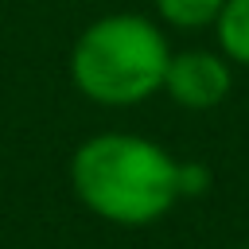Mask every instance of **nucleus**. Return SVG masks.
<instances>
[{
	"label": "nucleus",
	"mask_w": 249,
	"mask_h": 249,
	"mask_svg": "<svg viewBox=\"0 0 249 249\" xmlns=\"http://www.w3.org/2000/svg\"><path fill=\"white\" fill-rule=\"evenodd\" d=\"M156 16L179 31H198V27H214L218 12L226 0H152Z\"/></svg>",
	"instance_id": "5"
},
{
	"label": "nucleus",
	"mask_w": 249,
	"mask_h": 249,
	"mask_svg": "<svg viewBox=\"0 0 249 249\" xmlns=\"http://www.w3.org/2000/svg\"><path fill=\"white\" fill-rule=\"evenodd\" d=\"M163 89L175 105L191 109V113H206L218 109L230 89H233V70L226 54L214 51H179L167 58L163 70Z\"/></svg>",
	"instance_id": "3"
},
{
	"label": "nucleus",
	"mask_w": 249,
	"mask_h": 249,
	"mask_svg": "<svg viewBox=\"0 0 249 249\" xmlns=\"http://www.w3.org/2000/svg\"><path fill=\"white\" fill-rule=\"evenodd\" d=\"M206 183H210V175H206L202 163H179V198H191V195L206 191Z\"/></svg>",
	"instance_id": "6"
},
{
	"label": "nucleus",
	"mask_w": 249,
	"mask_h": 249,
	"mask_svg": "<svg viewBox=\"0 0 249 249\" xmlns=\"http://www.w3.org/2000/svg\"><path fill=\"white\" fill-rule=\"evenodd\" d=\"M171 47L163 31L136 12L93 19L70 47V82L97 105H136L163 89Z\"/></svg>",
	"instance_id": "2"
},
{
	"label": "nucleus",
	"mask_w": 249,
	"mask_h": 249,
	"mask_svg": "<svg viewBox=\"0 0 249 249\" xmlns=\"http://www.w3.org/2000/svg\"><path fill=\"white\" fill-rule=\"evenodd\" d=\"M78 202L113 226H148L179 202V160L136 132H97L70 160Z\"/></svg>",
	"instance_id": "1"
},
{
	"label": "nucleus",
	"mask_w": 249,
	"mask_h": 249,
	"mask_svg": "<svg viewBox=\"0 0 249 249\" xmlns=\"http://www.w3.org/2000/svg\"><path fill=\"white\" fill-rule=\"evenodd\" d=\"M214 31L222 54L237 66H249V0H226L214 19Z\"/></svg>",
	"instance_id": "4"
}]
</instances>
